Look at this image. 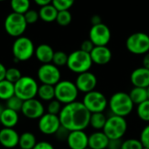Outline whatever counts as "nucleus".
<instances>
[{"instance_id":"42","label":"nucleus","mask_w":149,"mask_h":149,"mask_svg":"<svg viewBox=\"0 0 149 149\" xmlns=\"http://www.w3.org/2000/svg\"><path fill=\"white\" fill-rule=\"evenodd\" d=\"M123 141L121 139H115V140H109V143L107 149H121Z\"/></svg>"},{"instance_id":"32","label":"nucleus","mask_w":149,"mask_h":149,"mask_svg":"<svg viewBox=\"0 0 149 149\" xmlns=\"http://www.w3.org/2000/svg\"><path fill=\"white\" fill-rule=\"evenodd\" d=\"M67 60H68V55L65 52L58 51L54 52L52 63L58 67H61L67 65Z\"/></svg>"},{"instance_id":"2","label":"nucleus","mask_w":149,"mask_h":149,"mask_svg":"<svg viewBox=\"0 0 149 149\" xmlns=\"http://www.w3.org/2000/svg\"><path fill=\"white\" fill-rule=\"evenodd\" d=\"M108 107L112 114L126 118L133 112L134 104L133 103L129 93L125 92H117L109 99Z\"/></svg>"},{"instance_id":"19","label":"nucleus","mask_w":149,"mask_h":149,"mask_svg":"<svg viewBox=\"0 0 149 149\" xmlns=\"http://www.w3.org/2000/svg\"><path fill=\"white\" fill-rule=\"evenodd\" d=\"M130 80L134 86L148 88L149 86V69L143 66L134 69L131 73Z\"/></svg>"},{"instance_id":"34","label":"nucleus","mask_w":149,"mask_h":149,"mask_svg":"<svg viewBox=\"0 0 149 149\" xmlns=\"http://www.w3.org/2000/svg\"><path fill=\"white\" fill-rule=\"evenodd\" d=\"M21 77H22V74H21L20 70L16 67H10L6 70L5 79L13 84H15Z\"/></svg>"},{"instance_id":"29","label":"nucleus","mask_w":149,"mask_h":149,"mask_svg":"<svg viewBox=\"0 0 149 149\" xmlns=\"http://www.w3.org/2000/svg\"><path fill=\"white\" fill-rule=\"evenodd\" d=\"M10 5L13 12L24 15L30 10L31 2L30 0H10Z\"/></svg>"},{"instance_id":"16","label":"nucleus","mask_w":149,"mask_h":149,"mask_svg":"<svg viewBox=\"0 0 149 149\" xmlns=\"http://www.w3.org/2000/svg\"><path fill=\"white\" fill-rule=\"evenodd\" d=\"M66 142L69 149H86L88 148V135L85 130L71 131Z\"/></svg>"},{"instance_id":"50","label":"nucleus","mask_w":149,"mask_h":149,"mask_svg":"<svg viewBox=\"0 0 149 149\" xmlns=\"http://www.w3.org/2000/svg\"><path fill=\"white\" fill-rule=\"evenodd\" d=\"M142 149H149V148H143Z\"/></svg>"},{"instance_id":"45","label":"nucleus","mask_w":149,"mask_h":149,"mask_svg":"<svg viewBox=\"0 0 149 149\" xmlns=\"http://www.w3.org/2000/svg\"><path fill=\"white\" fill-rule=\"evenodd\" d=\"M91 23L93 25H95V24H99L101 22V17L99 16V15H93L91 18Z\"/></svg>"},{"instance_id":"30","label":"nucleus","mask_w":149,"mask_h":149,"mask_svg":"<svg viewBox=\"0 0 149 149\" xmlns=\"http://www.w3.org/2000/svg\"><path fill=\"white\" fill-rule=\"evenodd\" d=\"M136 113L142 121L149 122V100L137 106Z\"/></svg>"},{"instance_id":"18","label":"nucleus","mask_w":149,"mask_h":149,"mask_svg":"<svg viewBox=\"0 0 149 149\" xmlns=\"http://www.w3.org/2000/svg\"><path fill=\"white\" fill-rule=\"evenodd\" d=\"M91 58L93 64L99 65H105L108 64L112 59V52L107 46H94L90 52Z\"/></svg>"},{"instance_id":"37","label":"nucleus","mask_w":149,"mask_h":149,"mask_svg":"<svg viewBox=\"0 0 149 149\" xmlns=\"http://www.w3.org/2000/svg\"><path fill=\"white\" fill-rule=\"evenodd\" d=\"M62 104L57 100L56 99L51 100L48 102L47 105V113H51V114H54V115H58L62 110Z\"/></svg>"},{"instance_id":"22","label":"nucleus","mask_w":149,"mask_h":149,"mask_svg":"<svg viewBox=\"0 0 149 149\" xmlns=\"http://www.w3.org/2000/svg\"><path fill=\"white\" fill-rule=\"evenodd\" d=\"M18 120H19V116L17 112L5 107L1 114L0 123L3 125V127L13 128L17 124Z\"/></svg>"},{"instance_id":"13","label":"nucleus","mask_w":149,"mask_h":149,"mask_svg":"<svg viewBox=\"0 0 149 149\" xmlns=\"http://www.w3.org/2000/svg\"><path fill=\"white\" fill-rule=\"evenodd\" d=\"M61 127V123L58 115L51 113H45L41 118L38 119V130L46 135H53Z\"/></svg>"},{"instance_id":"28","label":"nucleus","mask_w":149,"mask_h":149,"mask_svg":"<svg viewBox=\"0 0 149 149\" xmlns=\"http://www.w3.org/2000/svg\"><path fill=\"white\" fill-rule=\"evenodd\" d=\"M14 95H15L14 84L6 79L0 81V100L6 101L7 100H9Z\"/></svg>"},{"instance_id":"24","label":"nucleus","mask_w":149,"mask_h":149,"mask_svg":"<svg viewBox=\"0 0 149 149\" xmlns=\"http://www.w3.org/2000/svg\"><path fill=\"white\" fill-rule=\"evenodd\" d=\"M129 96L134 105H140L142 102L148 100V88L143 87H136L134 86V88L130 91Z\"/></svg>"},{"instance_id":"25","label":"nucleus","mask_w":149,"mask_h":149,"mask_svg":"<svg viewBox=\"0 0 149 149\" xmlns=\"http://www.w3.org/2000/svg\"><path fill=\"white\" fill-rule=\"evenodd\" d=\"M38 98L43 101H51L55 99V87L54 86L42 84L38 86Z\"/></svg>"},{"instance_id":"38","label":"nucleus","mask_w":149,"mask_h":149,"mask_svg":"<svg viewBox=\"0 0 149 149\" xmlns=\"http://www.w3.org/2000/svg\"><path fill=\"white\" fill-rule=\"evenodd\" d=\"M24 19L28 24H35L39 19L38 11H37L35 10H31V9L24 14Z\"/></svg>"},{"instance_id":"14","label":"nucleus","mask_w":149,"mask_h":149,"mask_svg":"<svg viewBox=\"0 0 149 149\" xmlns=\"http://www.w3.org/2000/svg\"><path fill=\"white\" fill-rule=\"evenodd\" d=\"M21 113L30 120H38L45 114V107L39 100L31 99L24 101Z\"/></svg>"},{"instance_id":"27","label":"nucleus","mask_w":149,"mask_h":149,"mask_svg":"<svg viewBox=\"0 0 149 149\" xmlns=\"http://www.w3.org/2000/svg\"><path fill=\"white\" fill-rule=\"evenodd\" d=\"M107 120V117L104 114V113H91L89 126H91L95 131H102L106 125Z\"/></svg>"},{"instance_id":"26","label":"nucleus","mask_w":149,"mask_h":149,"mask_svg":"<svg viewBox=\"0 0 149 149\" xmlns=\"http://www.w3.org/2000/svg\"><path fill=\"white\" fill-rule=\"evenodd\" d=\"M35 135L31 132H24L19 135L18 147L21 149H33L37 144Z\"/></svg>"},{"instance_id":"23","label":"nucleus","mask_w":149,"mask_h":149,"mask_svg":"<svg viewBox=\"0 0 149 149\" xmlns=\"http://www.w3.org/2000/svg\"><path fill=\"white\" fill-rule=\"evenodd\" d=\"M58 12V10L52 3L47 4L40 7V10H38L39 18L45 23H52L56 21Z\"/></svg>"},{"instance_id":"53","label":"nucleus","mask_w":149,"mask_h":149,"mask_svg":"<svg viewBox=\"0 0 149 149\" xmlns=\"http://www.w3.org/2000/svg\"><path fill=\"white\" fill-rule=\"evenodd\" d=\"M19 149H21V148H19Z\"/></svg>"},{"instance_id":"4","label":"nucleus","mask_w":149,"mask_h":149,"mask_svg":"<svg viewBox=\"0 0 149 149\" xmlns=\"http://www.w3.org/2000/svg\"><path fill=\"white\" fill-rule=\"evenodd\" d=\"M55 87V99L63 105H67L77 100L79 91L74 82L70 80H60Z\"/></svg>"},{"instance_id":"9","label":"nucleus","mask_w":149,"mask_h":149,"mask_svg":"<svg viewBox=\"0 0 149 149\" xmlns=\"http://www.w3.org/2000/svg\"><path fill=\"white\" fill-rule=\"evenodd\" d=\"M126 47L133 54L145 55L149 52V35L141 31L131 34L126 41Z\"/></svg>"},{"instance_id":"15","label":"nucleus","mask_w":149,"mask_h":149,"mask_svg":"<svg viewBox=\"0 0 149 149\" xmlns=\"http://www.w3.org/2000/svg\"><path fill=\"white\" fill-rule=\"evenodd\" d=\"M74 83L78 90L86 94L87 93H90L95 90L97 84H98V79L95 74L88 71V72L78 74Z\"/></svg>"},{"instance_id":"43","label":"nucleus","mask_w":149,"mask_h":149,"mask_svg":"<svg viewBox=\"0 0 149 149\" xmlns=\"http://www.w3.org/2000/svg\"><path fill=\"white\" fill-rule=\"evenodd\" d=\"M33 149H55L53 145L48 141H38L37 142V144L35 145V147Z\"/></svg>"},{"instance_id":"8","label":"nucleus","mask_w":149,"mask_h":149,"mask_svg":"<svg viewBox=\"0 0 149 149\" xmlns=\"http://www.w3.org/2000/svg\"><path fill=\"white\" fill-rule=\"evenodd\" d=\"M27 23L24 19L23 14L11 12L4 19V30L6 33L13 38H19L21 37L26 28Z\"/></svg>"},{"instance_id":"1","label":"nucleus","mask_w":149,"mask_h":149,"mask_svg":"<svg viewBox=\"0 0 149 149\" xmlns=\"http://www.w3.org/2000/svg\"><path fill=\"white\" fill-rule=\"evenodd\" d=\"M91 113L86 109L82 102L74 101L72 103L64 105L58 118L61 126L67 130H85L89 127Z\"/></svg>"},{"instance_id":"31","label":"nucleus","mask_w":149,"mask_h":149,"mask_svg":"<svg viewBox=\"0 0 149 149\" xmlns=\"http://www.w3.org/2000/svg\"><path fill=\"white\" fill-rule=\"evenodd\" d=\"M72 17L69 10H59L56 18V22L60 26H67L72 22Z\"/></svg>"},{"instance_id":"40","label":"nucleus","mask_w":149,"mask_h":149,"mask_svg":"<svg viewBox=\"0 0 149 149\" xmlns=\"http://www.w3.org/2000/svg\"><path fill=\"white\" fill-rule=\"evenodd\" d=\"M69 133H70L69 130H67L66 128H65L64 127L61 126V127L58 128V130L56 132V134H55L54 135H55V137H56L58 141H66V140H67V138H68V135H69Z\"/></svg>"},{"instance_id":"51","label":"nucleus","mask_w":149,"mask_h":149,"mask_svg":"<svg viewBox=\"0 0 149 149\" xmlns=\"http://www.w3.org/2000/svg\"><path fill=\"white\" fill-rule=\"evenodd\" d=\"M3 1H5V0H0V2H3Z\"/></svg>"},{"instance_id":"11","label":"nucleus","mask_w":149,"mask_h":149,"mask_svg":"<svg viewBox=\"0 0 149 149\" xmlns=\"http://www.w3.org/2000/svg\"><path fill=\"white\" fill-rule=\"evenodd\" d=\"M37 76L42 84L55 86L61 80V72L52 63L42 64L38 69Z\"/></svg>"},{"instance_id":"5","label":"nucleus","mask_w":149,"mask_h":149,"mask_svg":"<svg viewBox=\"0 0 149 149\" xmlns=\"http://www.w3.org/2000/svg\"><path fill=\"white\" fill-rule=\"evenodd\" d=\"M127 130V122L126 118L112 114L107 117L103 132L109 140L122 139Z\"/></svg>"},{"instance_id":"41","label":"nucleus","mask_w":149,"mask_h":149,"mask_svg":"<svg viewBox=\"0 0 149 149\" xmlns=\"http://www.w3.org/2000/svg\"><path fill=\"white\" fill-rule=\"evenodd\" d=\"M94 45H93V43L88 38V39H86V40H84L83 42H82V44H81V45H80V50H82V51H84V52H88V53H90L92 51H93V49L94 48Z\"/></svg>"},{"instance_id":"10","label":"nucleus","mask_w":149,"mask_h":149,"mask_svg":"<svg viewBox=\"0 0 149 149\" xmlns=\"http://www.w3.org/2000/svg\"><path fill=\"white\" fill-rule=\"evenodd\" d=\"M82 103L91 113H104L108 107V100L105 94L96 90L86 93Z\"/></svg>"},{"instance_id":"7","label":"nucleus","mask_w":149,"mask_h":149,"mask_svg":"<svg viewBox=\"0 0 149 149\" xmlns=\"http://www.w3.org/2000/svg\"><path fill=\"white\" fill-rule=\"evenodd\" d=\"M15 95L22 100L34 99L38 94V85L37 81L30 76H22L15 84Z\"/></svg>"},{"instance_id":"54","label":"nucleus","mask_w":149,"mask_h":149,"mask_svg":"<svg viewBox=\"0 0 149 149\" xmlns=\"http://www.w3.org/2000/svg\"><path fill=\"white\" fill-rule=\"evenodd\" d=\"M148 35H149V34H148Z\"/></svg>"},{"instance_id":"3","label":"nucleus","mask_w":149,"mask_h":149,"mask_svg":"<svg viewBox=\"0 0 149 149\" xmlns=\"http://www.w3.org/2000/svg\"><path fill=\"white\" fill-rule=\"evenodd\" d=\"M93 60L91 55L82 50H76L68 55V60L66 66L70 71L77 74L88 72L92 65Z\"/></svg>"},{"instance_id":"20","label":"nucleus","mask_w":149,"mask_h":149,"mask_svg":"<svg viewBox=\"0 0 149 149\" xmlns=\"http://www.w3.org/2000/svg\"><path fill=\"white\" fill-rule=\"evenodd\" d=\"M108 143L109 139L103 131H95L88 135V148L91 149H107Z\"/></svg>"},{"instance_id":"44","label":"nucleus","mask_w":149,"mask_h":149,"mask_svg":"<svg viewBox=\"0 0 149 149\" xmlns=\"http://www.w3.org/2000/svg\"><path fill=\"white\" fill-rule=\"evenodd\" d=\"M6 67L0 62V81L5 79V74H6Z\"/></svg>"},{"instance_id":"36","label":"nucleus","mask_w":149,"mask_h":149,"mask_svg":"<svg viewBox=\"0 0 149 149\" xmlns=\"http://www.w3.org/2000/svg\"><path fill=\"white\" fill-rule=\"evenodd\" d=\"M143 145L140 139H127L123 141L121 149H142Z\"/></svg>"},{"instance_id":"12","label":"nucleus","mask_w":149,"mask_h":149,"mask_svg":"<svg viewBox=\"0 0 149 149\" xmlns=\"http://www.w3.org/2000/svg\"><path fill=\"white\" fill-rule=\"evenodd\" d=\"M89 39L95 46L107 45L111 39V31L109 27L103 23L92 25L89 31Z\"/></svg>"},{"instance_id":"39","label":"nucleus","mask_w":149,"mask_h":149,"mask_svg":"<svg viewBox=\"0 0 149 149\" xmlns=\"http://www.w3.org/2000/svg\"><path fill=\"white\" fill-rule=\"evenodd\" d=\"M140 141L143 145V148H149V124L147 125L141 131Z\"/></svg>"},{"instance_id":"21","label":"nucleus","mask_w":149,"mask_h":149,"mask_svg":"<svg viewBox=\"0 0 149 149\" xmlns=\"http://www.w3.org/2000/svg\"><path fill=\"white\" fill-rule=\"evenodd\" d=\"M54 51L52 47L47 44H41L35 48V57L42 64H49L52 62Z\"/></svg>"},{"instance_id":"6","label":"nucleus","mask_w":149,"mask_h":149,"mask_svg":"<svg viewBox=\"0 0 149 149\" xmlns=\"http://www.w3.org/2000/svg\"><path fill=\"white\" fill-rule=\"evenodd\" d=\"M35 53L33 42L27 37L17 38L12 45V54L15 61L24 62L29 60Z\"/></svg>"},{"instance_id":"46","label":"nucleus","mask_w":149,"mask_h":149,"mask_svg":"<svg viewBox=\"0 0 149 149\" xmlns=\"http://www.w3.org/2000/svg\"><path fill=\"white\" fill-rule=\"evenodd\" d=\"M142 66L147 68V69H149V52L146 53L143 57V59H142Z\"/></svg>"},{"instance_id":"17","label":"nucleus","mask_w":149,"mask_h":149,"mask_svg":"<svg viewBox=\"0 0 149 149\" xmlns=\"http://www.w3.org/2000/svg\"><path fill=\"white\" fill-rule=\"evenodd\" d=\"M19 134L14 128L3 127L0 130V144L5 148H14L18 146Z\"/></svg>"},{"instance_id":"35","label":"nucleus","mask_w":149,"mask_h":149,"mask_svg":"<svg viewBox=\"0 0 149 149\" xmlns=\"http://www.w3.org/2000/svg\"><path fill=\"white\" fill-rule=\"evenodd\" d=\"M75 0H52V4L59 10H69V9L73 5Z\"/></svg>"},{"instance_id":"47","label":"nucleus","mask_w":149,"mask_h":149,"mask_svg":"<svg viewBox=\"0 0 149 149\" xmlns=\"http://www.w3.org/2000/svg\"><path fill=\"white\" fill-rule=\"evenodd\" d=\"M34 2L36 3V4L42 7V6L47 5V4H51L52 0H34Z\"/></svg>"},{"instance_id":"49","label":"nucleus","mask_w":149,"mask_h":149,"mask_svg":"<svg viewBox=\"0 0 149 149\" xmlns=\"http://www.w3.org/2000/svg\"><path fill=\"white\" fill-rule=\"evenodd\" d=\"M148 100H149V86L148 87Z\"/></svg>"},{"instance_id":"52","label":"nucleus","mask_w":149,"mask_h":149,"mask_svg":"<svg viewBox=\"0 0 149 149\" xmlns=\"http://www.w3.org/2000/svg\"><path fill=\"white\" fill-rule=\"evenodd\" d=\"M86 149H91V148H86Z\"/></svg>"},{"instance_id":"48","label":"nucleus","mask_w":149,"mask_h":149,"mask_svg":"<svg viewBox=\"0 0 149 149\" xmlns=\"http://www.w3.org/2000/svg\"><path fill=\"white\" fill-rule=\"evenodd\" d=\"M3 106L0 104V117H1V114H2V113H3Z\"/></svg>"},{"instance_id":"33","label":"nucleus","mask_w":149,"mask_h":149,"mask_svg":"<svg viewBox=\"0 0 149 149\" xmlns=\"http://www.w3.org/2000/svg\"><path fill=\"white\" fill-rule=\"evenodd\" d=\"M23 103H24V100H22L17 96L14 95V96H12L11 98H10L9 100H6V107L18 113V112H21Z\"/></svg>"}]
</instances>
